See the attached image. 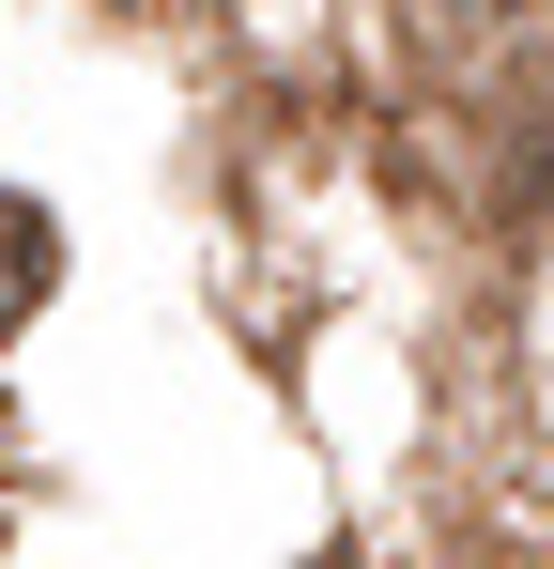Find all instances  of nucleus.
I'll return each mask as SVG.
<instances>
[{
    "label": "nucleus",
    "instance_id": "1",
    "mask_svg": "<svg viewBox=\"0 0 554 569\" xmlns=\"http://www.w3.org/2000/svg\"><path fill=\"white\" fill-rule=\"evenodd\" d=\"M47 278H62V247H47V216H31V200H0V339H16V323L47 308Z\"/></svg>",
    "mask_w": 554,
    "mask_h": 569
}]
</instances>
